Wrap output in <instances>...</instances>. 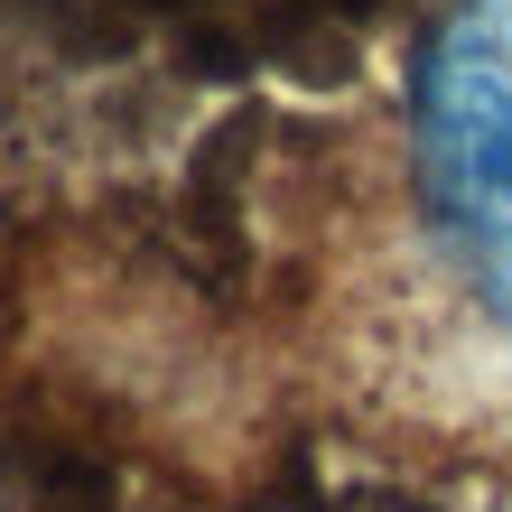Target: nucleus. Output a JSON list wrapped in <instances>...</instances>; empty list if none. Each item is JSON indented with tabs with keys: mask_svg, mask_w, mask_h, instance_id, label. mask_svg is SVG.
<instances>
[{
	"mask_svg": "<svg viewBox=\"0 0 512 512\" xmlns=\"http://www.w3.org/2000/svg\"><path fill=\"white\" fill-rule=\"evenodd\" d=\"M410 149L447 261L512 317V0H447L410 75Z\"/></svg>",
	"mask_w": 512,
	"mask_h": 512,
	"instance_id": "nucleus-1",
	"label": "nucleus"
},
{
	"mask_svg": "<svg viewBox=\"0 0 512 512\" xmlns=\"http://www.w3.org/2000/svg\"><path fill=\"white\" fill-rule=\"evenodd\" d=\"M103 38H140L187 75H345L401 0H75Z\"/></svg>",
	"mask_w": 512,
	"mask_h": 512,
	"instance_id": "nucleus-2",
	"label": "nucleus"
}]
</instances>
